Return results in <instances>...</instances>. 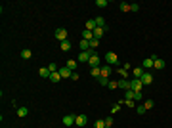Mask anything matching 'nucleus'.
Returning a JSON list of instances; mask_svg holds the SVG:
<instances>
[{
	"label": "nucleus",
	"instance_id": "obj_4",
	"mask_svg": "<svg viewBox=\"0 0 172 128\" xmlns=\"http://www.w3.org/2000/svg\"><path fill=\"white\" fill-rule=\"evenodd\" d=\"M151 82H153V73L145 71L144 75H142V84H144V86H149Z\"/></svg>",
	"mask_w": 172,
	"mask_h": 128
},
{
	"label": "nucleus",
	"instance_id": "obj_18",
	"mask_svg": "<svg viewBox=\"0 0 172 128\" xmlns=\"http://www.w3.org/2000/svg\"><path fill=\"white\" fill-rule=\"evenodd\" d=\"M153 61H155V58H147V59H144V67L145 69H153Z\"/></svg>",
	"mask_w": 172,
	"mask_h": 128
},
{
	"label": "nucleus",
	"instance_id": "obj_30",
	"mask_svg": "<svg viewBox=\"0 0 172 128\" xmlns=\"http://www.w3.org/2000/svg\"><path fill=\"white\" fill-rule=\"evenodd\" d=\"M98 82H100L102 86H107V84H109V79H105V77H100V79H98Z\"/></svg>",
	"mask_w": 172,
	"mask_h": 128
},
{
	"label": "nucleus",
	"instance_id": "obj_21",
	"mask_svg": "<svg viewBox=\"0 0 172 128\" xmlns=\"http://www.w3.org/2000/svg\"><path fill=\"white\" fill-rule=\"evenodd\" d=\"M109 75H111V65H109V67H102V77L109 79Z\"/></svg>",
	"mask_w": 172,
	"mask_h": 128
},
{
	"label": "nucleus",
	"instance_id": "obj_3",
	"mask_svg": "<svg viewBox=\"0 0 172 128\" xmlns=\"http://www.w3.org/2000/svg\"><path fill=\"white\" fill-rule=\"evenodd\" d=\"M75 124L79 128L81 126H86V124H88V117H86L84 113H81V115H77V119H75Z\"/></svg>",
	"mask_w": 172,
	"mask_h": 128
},
{
	"label": "nucleus",
	"instance_id": "obj_9",
	"mask_svg": "<svg viewBox=\"0 0 172 128\" xmlns=\"http://www.w3.org/2000/svg\"><path fill=\"white\" fill-rule=\"evenodd\" d=\"M105 31H107V27H105V29H103V27H96V29H94V38L100 40V38L105 35Z\"/></svg>",
	"mask_w": 172,
	"mask_h": 128
},
{
	"label": "nucleus",
	"instance_id": "obj_16",
	"mask_svg": "<svg viewBox=\"0 0 172 128\" xmlns=\"http://www.w3.org/2000/svg\"><path fill=\"white\" fill-rule=\"evenodd\" d=\"M81 37H82V40H88V42H90L92 38H94V33H92V31H86V29H84Z\"/></svg>",
	"mask_w": 172,
	"mask_h": 128
},
{
	"label": "nucleus",
	"instance_id": "obj_15",
	"mask_svg": "<svg viewBox=\"0 0 172 128\" xmlns=\"http://www.w3.org/2000/svg\"><path fill=\"white\" fill-rule=\"evenodd\" d=\"M90 75L96 77V80H98L100 77H102V67H92V69H90Z\"/></svg>",
	"mask_w": 172,
	"mask_h": 128
},
{
	"label": "nucleus",
	"instance_id": "obj_29",
	"mask_svg": "<svg viewBox=\"0 0 172 128\" xmlns=\"http://www.w3.org/2000/svg\"><path fill=\"white\" fill-rule=\"evenodd\" d=\"M145 111H147V109H145V107H144V103H142V105H138V107H136V113H138V115H144Z\"/></svg>",
	"mask_w": 172,
	"mask_h": 128
},
{
	"label": "nucleus",
	"instance_id": "obj_35",
	"mask_svg": "<svg viewBox=\"0 0 172 128\" xmlns=\"http://www.w3.org/2000/svg\"><path fill=\"white\" fill-rule=\"evenodd\" d=\"M134 100H136V102H142V100H144L142 92H134Z\"/></svg>",
	"mask_w": 172,
	"mask_h": 128
},
{
	"label": "nucleus",
	"instance_id": "obj_37",
	"mask_svg": "<svg viewBox=\"0 0 172 128\" xmlns=\"http://www.w3.org/2000/svg\"><path fill=\"white\" fill-rule=\"evenodd\" d=\"M138 10H140V4H136V2L130 4V12H138Z\"/></svg>",
	"mask_w": 172,
	"mask_h": 128
},
{
	"label": "nucleus",
	"instance_id": "obj_28",
	"mask_svg": "<svg viewBox=\"0 0 172 128\" xmlns=\"http://www.w3.org/2000/svg\"><path fill=\"white\" fill-rule=\"evenodd\" d=\"M153 105H155V103H153V100H145V102H144V107H145V109H153Z\"/></svg>",
	"mask_w": 172,
	"mask_h": 128
},
{
	"label": "nucleus",
	"instance_id": "obj_19",
	"mask_svg": "<svg viewBox=\"0 0 172 128\" xmlns=\"http://www.w3.org/2000/svg\"><path fill=\"white\" fill-rule=\"evenodd\" d=\"M27 115H29V109H27V107H19V109H17V117H19V119L27 117Z\"/></svg>",
	"mask_w": 172,
	"mask_h": 128
},
{
	"label": "nucleus",
	"instance_id": "obj_24",
	"mask_svg": "<svg viewBox=\"0 0 172 128\" xmlns=\"http://www.w3.org/2000/svg\"><path fill=\"white\" fill-rule=\"evenodd\" d=\"M31 56H33V52H31V50H27V48H25V50H21V58H23V59H29Z\"/></svg>",
	"mask_w": 172,
	"mask_h": 128
},
{
	"label": "nucleus",
	"instance_id": "obj_12",
	"mask_svg": "<svg viewBox=\"0 0 172 128\" xmlns=\"http://www.w3.org/2000/svg\"><path fill=\"white\" fill-rule=\"evenodd\" d=\"M96 19H88V21H86V25H84V29H86V31H92V33H94V29H96Z\"/></svg>",
	"mask_w": 172,
	"mask_h": 128
},
{
	"label": "nucleus",
	"instance_id": "obj_10",
	"mask_svg": "<svg viewBox=\"0 0 172 128\" xmlns=\"http://www.w3.org/2000/svg\"><path fill=\"white\" fill-rule=\"evenodd\" d=\"M142 86H144V84H142V79H134V80H132V90H134V92H142Z\"/></svg>",
	"mask_w": 172,
	"mask_h": 128
},
{
	"label": "nucleus",
	"instance_id": "obj_38",
	"mask_svg": "<svg viewBox=\"0 0 172 128\" xmlns=\"http://www.w3.org/2000/svg\"><path fill=\"white\" fill-rule=\"evenodd\" d=\"M119 73H121V75H123V77H126V75H128V69H121V71H119Z\"/></svg>",
	"mask_w": 172,
	"mask_h": 128
},
{
	"label": "nucleus",
	"instance_id": "obj_22",
	"mask_svg": "<svg viewBox=\"0 0 172 128\" xmlns=\"http://www.w3.org/2000/svg\"><path fill=\"white\" fill-rule=\"evenodd\" d=\"M96 25H98V27H103V29L107 27V25H105V19H103L102 16H98V17H96Z\"/></svg>",
	"mask_w": 172,
	"mask_h": 128
},
{
	"label": "nucleus",
	"instance_id": "obj_1",
	"mask_svg": "<svg viewBox=\"0 0 172 128\" xmlns=\"http://www.w3.org/2000/svg\"><path fill=\"white\" fill-rule=\"evenodd\" d=\"M105 61H107L109 65H119V56L115 52H107L105 54Z\"/></svg>",
	"mask_w": 172,
	"mask_h": 128
},
{
	"label": "nucleus",
	"instance_id": "obj_17",
	"mask_svg": "<svg viewBox=\"0 0 172 128\" xmlns=\"http://www.w3.org/2000/svg\"><path fill=\"white\" fill-rule=\"evenodd\" d=\"M145 71L142 69V67H134L132 69V75H134V79H142V75H144Z\"/></svg>",
	"mask_w": 172,
	"mask_h": 128
},
{
	"label": "nucleus",
	"instance_id": "obj_25",
	"mask_svg": "<svg viewBox=\"0 0 172 128\" xmlns=\"http://www.w3.org/2000/svg\"><path fill=\"white\" fill-rule=\"evenodd\" d=\"M50 80H52V82H59V80H61V75H59V73H52V75H50Z\"/></svg>",
	"mask_w": 172,
	"mask_h": 128
},
{
	"label": "nucleus",
	"instance_id": "obj_11",
	"mask_svg": "<svg viewBox=\"0 0 172 128\" xmlns=\"http://www.w3.org/2000/svg\"><path fill=\"white\" fill-rule=\"evenodd\" d=\"M88 63H90V67H100V58H98V54L90 56V59H88Z\"/></svg>",
	"mask_w": 172,
	"mask_h": 128
},
{
	"label": "nucleus",
	"instance_id": "obj_14",
	"mask_svg": "<svg viewBox=\"0 0 172 128\" xmlns=\"http://www.w3.org/2000/svg\"><path fill=\"white\" fill-rule=\"evenodd\" d=\"M65 67H69V69L73 71V73H75V69L79 67V61H77V59H69V61L65 63Z\"/></svg>",
	"mask_w": 172,
	"mask_h": 128
},
{
	"label": "nucleus",
	"instance_id": "obj_7",
	"mask_svg": "<svg viewBox=\"0 0 172 128\" xmlns=\"http://www.w3.org/2000/svg\"><path fill=\"white\" fill-rule=\"evenodd\" d=\"M58 73L61 75V79H71V75H73V71H71L69 67H59Z\"/></svg>",
	"mask_w": 172,
	"mask_h": 128
},
{
	"label": "nucleus",
	"instance_id": "obj_36",
	"mask_svg": "<svg viewBox=\"0 0 172 128\" xmlns=\"http://www.w3.org/2000/svg\"><path fill=\"white\" fill-rule=\"evenodd\" d=\"M109 88H111V90H115V88H119V82H115V80H109Z\"/></svg>",
	"mask_w": 172,
	"mask_h": 128
},
{
	"label": "nucleus",
	"instance_id": "obj_34",
	"mask_svg": "<svg viewBox=\"0 0 172 128\" xmlns=\"http://www.w3.org/2000/svg\"><path fill=\"white\" fill-rule=\"evenodd\" d=\"M96 6H98V8H105V6H107V0H98Z\"/></svg>",
	"mask_w": 172,
	"mask_h": 128
},
{
	"label": "nucleus",
	"instance_id": "obj_32",
	"mask_svg": "<svg viewBox=\"0 0 172 128\" xmlns=\"http://www.w3.org/2000/svg\"><path fill=\"white\" fill-rule=\"evenodd\" d=\"M48 69L52 71V73H58V71H59V67H58L56 63H50V65H48Z\"/></svg>",
	"mask_w": 172,
	"mask_h": 128
},
{
	"label": "nucleus",
	"instance_id": "obj_20",
	"mask_svg": "<svg viewBox=\"0 0 172 128\" xmlns=\"http://www.w3.org/2000/svg\"><path fill=\"white\" fill-rule=\"evenodd\" d=\"M59 48H61V52H69V50H71V42H69V40H65V42L59 44Z\"/></svg>",
	"mask_w": 172,
	"mask_h": 128
},
{
	"label": "nucleus",
	"instance_id": "obj_31",
	"mask_svg": "<svg viewBox=\"0 0 172 128\" xmlns=\"http://www.w3.org/2000/svg\"><path fill=\"white\" fill-rule=\"evenodd\" d=\"M124 100H134V90H126V96Z\"/></svg>",
	"mask_w": 172,
	"mask_h": 128
},
{
	"label": "nucleus",
	"instance_id": "obj_2",
	"mask_svg": "<svg viewBox=\"0 0 172 128\" xmlns=\"http://www.w3.org/2000/svg\"><path fill=\"white\" fill-rule=\"evenodd\" d=\"M56 38H58L59 42H65L67 40V29H63V27L56 29Z\"/></svg>",
	"mask_w": 172,
	"mask_h": 128
},
{
	"label": "nucleus",
	"instance_id": "obj_6",
	"mask_svg": "<svg viewBox=\"0 0 172 128\" xmlns=\"http://www.w3.org/2000/svg\"><path fill=\"white\" fill-rule=\"evenodd\" d=\"M119 88H123V90H132V80L121 79L119 80Z\"/></svg>",
	"mask_w": 172,
	"mask_h": 128
},
{
	"label": "nucleus",
	"instance_id": "obj_23",
	"mask_svg": "<svg viewBox=\"0 0 172 128\" xmlns=\"http://www.w3.org/2000/svg\"><path fill=\"white\" fill-rule=\"evenodd\" d=\"M119 10H121V12H130V4H126V2H121V4H119Z\"/></svg>",
	"mask_w": 172,
	"mask_h": 128
},
{
	"label": "nucleus",
	"instance_id": "obj_33",
	"mask_svg": "<svg viewBox=\"0 0 172 128\" xmlns=\"http://www.w3.org/2000/svg\"><path fill=\"white\" fill-rule=\"evenodd\" d=\"M96 128H105V121H103V119L96 121Z\"/></svg>",
	"mask_w": 172,
	"mask_h": 128
},
{
	"label": "nucleus",
	"instance_id": "obj_27",
	"mask_svg": "<svg viewBox=\"0 0 172 128\" xmlns=\"http://www.w3.org/2000/svg\"><path fill=\"white\" fill-rule=\"evenodd\" d=\"M103 121H105V128H113V117H107Z\"/></svg>",
	"mask_w": 172,
	"mask_h": 128
},
{
	"label": "nucleus",
	"instance_id": "obj_26",
	"mask_svg": "<svg viewBox=\"0 0 172 128\" xmlns=\"http://www.w3.org/2000/svg\"><path fill=\"white\" fill-rule=\"evenodd\" d=\"M98 46H100V40H98V38H92L90 40V50H96Z\"/></svg>",
	"mask_w": 172,
	"mask_h": 128
},
{
	"label": "nucleus",
	"instance_id": "obj_8",
	"mask_svg": "<svg viewBox=\"0 0 172 128\" xmlns=\"http://www.w3.org/2000/svg\"><path fill=\"white\" fill-rule=\"evenodd\" d=\"M75 119H77V115H65V117H63V124H65V126H73V124H75Z\"/></svg>",
	"mask_w": 172,
	"mask_h": 128
},
{
	"label": "nucleus",
	"instance_id": "obj_5",
	"mask_svg": "<svg viewBox=\"0 0 172 128\" xmlns=\"http://www.w3.org/2000/svg\"><path fill=\"white\" fill-rule=\"evenodd\" d=\"M155 58V61H153V69H157V71H161V69H165V59H161V58H157V56H153Z\"/></svg>",
	"mask_w": 172,
	"mask_h": 128
},
{
	"label": "nucleus",
	"instance_id": "obj_13",
	"mask_svg": "<svg viewBox=\"0 0 172 128\" xmlns=\"http://www.w3.org/2000/svg\"><path fill=\"white\" fill-rule=\"evenodd\" d=\"M38 75L42 77V79H50V75H52V71H50L48 67H42V69H38Z\"/></svg>",
	"mask_w": 172,
	"mask_h": 128
}]
</instances>
